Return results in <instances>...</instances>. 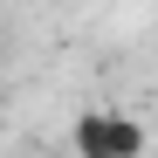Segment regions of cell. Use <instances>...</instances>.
I'll return each instance as SVG.
<instances>
[{
  "mask_svg": "<svg viewBox=\"0 0 158 158\" xmlns=\"http://www.w3.org/2000/svg\"><path fill=\"white\" fill-rule=\"evenodd\" d=\"M76 158H144V117L131 110H83L69 131Z\"/></svg>",
  "mask_w": 158,
  "mask_h": 158,
  "instance_id": "1",
  "label": "cell"
}]
</instances>
